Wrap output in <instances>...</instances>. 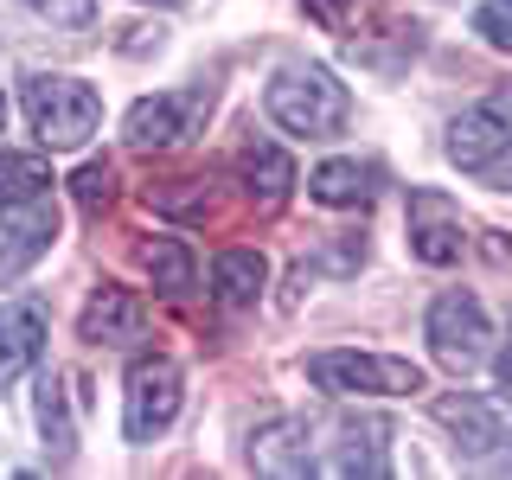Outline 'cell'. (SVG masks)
Segmentation results:
<instances>
[{
	"label": "cell",
	"instance_id": "1",
	"mask_svg": "<svg viewBox=\"0 0 512 480\" xmlns=\"http://www.w3.org/2000/svg\"><path fill=\"white\" fill-rule=\"evenodd\" d=\"M263 109L282 135H308V141H327L352 122V96L327 64H288V71H276L263 90Z\"/></svg>",
	"mask_w": 512,
	"mask_h": 480
},
{
	"label": "cell",
	"instance_id": "2",
	"mask_svg": "<svg viewBox=\"0 0 512 480\" xmlns=\"http://www.w3.org/2000/svg\"><path fill=\"white\" fill-rule=\"evenodd\" d=\"M26 122L45 148H84L103 122V96H96L84 77H64V71H39L26 77Z\"/></svg>",
	"mask_w": 512,
	"mask_h": 480
},
{
	"label": "cell",
	"instance_id": "3",
	"mask_svg": "<svg viewBox=\"0 0 512 480\" xmlns=\"http://www.w3.org/2000/svg\"><path fill=\"white\" fill-rule=\"evenodd\" d=\"M308 378L333 397H410V391H423V365L384 359V352H314Z\"/></svg>",
	"mask_w": 512,
	"mask_h": 480
},
{
	"label": "cell",
	"instance_id": "4",
	"mask_svg": "<svg viewBox=\"0 0 512 480\" xmlns=\"http://www.w3.org/2000/svg\"><path fill=\"white\" fill-rule=\"evenodd\" d=\"M180 397H186V378L173 359H160V352L135 359L128 365V397H122V436L128 442L167 436V423L180 416Z\"/></svg>",
	"mask_w": 512,
	"mask_h": 480
},
{
	"label": "cell",
	"instance_id": "5",
	"mask_svg": "<svg viewBox=\"0 0 512 480\" xmlns=\"http://www.w3.org/2000/svg\"><path fill=\"white\" fill-rule=\"evenodd\" d=\"M423 333H429V352H436L448 372H474V365L487 359V340H493L487 308H480L468 288H442V295L429 301Z\"/></svg>",
	"mask_w": 512,
	"mask_h": 480
},
{
	"label": "cell",
	"instance_id": "6",
	"mask_svg": "<svg viewBox=\"0 0 512 480\" xmlns=\"http://www.w3.org/2000/svg\"><path fill=\"white\" fill-rule=\"evenodd\" d=\"M436 423L455 436L461 455H493L512 442V397L506 391H455L436 404Z\"/></svg>",
	"mask_w": 512,
	"mask_h": 480
},
{
	"label": "cell",
	"instance_id": "7",
	"mask_svg": "<svg viewBox=\"0 0 512 480\" xmlns=\"http://www.w3.org/2000/svg\"><path fill=\"white\" fill-rule=\"evenodd\" d=\"M410 256L429 269H448L468 256V224H461V205L436 186L410 192Z\"/></svg>",
	"mask_w": 512,
	"mask_h": 480
},
{
	"label": "cell",
	"instance_id": "8",
	"mask_svg": "<svg viewBox=\"0 0 512 480\" xmlns=\"http://www.w3.org/2000/svg\"><path fill=\"white\" fill-rule=\"evenodd\" d=\"M199 109H205V96H199V90H186V96H173V90L141 96V103L122 116V141H128V148H141V154L173 148V141H186V135H192V116H199Z\"/></svg>",
	"mask_w": 512,
	"mask_h": 480
},
{
	"label": "cell",
	"instance_id": "9",
	"mask_svg": "<svg viewBox=\"0 0 512 480\" xmlns=\"http://www.w3.org/2000/svg\"><path fill=\"white\" fill-rule=\"evenodd\" d=\"M250 461H256V474H276V480H301V474H314V429L301 423V416H282V423L256 429Z\"/></svg>",
	"mask_w": 512,
	"mask_h": 480
},
{
	"label": "cell",
	"instance_id": "10",
	"mask_svg": "<svg viewBox=\"0 0 512 480\" xmlns=\"http://www.w3.org/2000/svg\"><path fill=\"white\" fill-rule=\"evenodd\" d=\"M141 327H148V308H141L135 288H96L84 320H77V333L90 346H128V340H141Z\"/></svg>",
	"mask_w": 512,
	"mask_h": 480
},
{
	"label": "cell",
	"instance_id": "11",
	"mask_svg": "<svg viewBox=\"0 0 512 480\" xmlns=\"http://www.w3.org/2000/svg\"><path fill=\"white\" fill-rule=\"evenodd\" d=\"M52 237H58V212L45 199H26V205H13V212H0V269H26L32 256H45L52 250Z\"/></svg>",
	"mask_w": 512,
	"mask_h": 480
},
{
	"label": "cell",
	"instance_id": "12",
	"mask_svg": "<svg viewBox=\"0 0 512 480\" xmlns=\"http://www.w3.org/2000/svg\"><path fill=\"white\" fill-rule=\"evenodd\" d=\"M45 352V314L32 301H7L0 308V391H7L20 372H32Z\"/></svg>",
	"mask_w": 512,
	"mask_h": 480
},
{
	"label": "cell",
	"instance_id": "13",
	"mask_svg": "<svg viewBox=\"0 0 512 480\" xmlns=\"http://www.w3.org/2000/svg\"><path fill=\"white\" fill-rule=\"evenodd\" d=\"M506 116L500 109H468V116H455L448 122V160H455L461 173H487L493 167V154H500V141H506Z\"/></svg>",
	"mask_w": 512,
	"mask_h": 480
},
{
	"label": "cell",
	"instance_id": "14",
	"mask_svg": "<svg viewBox=\"0 0 512 480\" xmlns=\"http://www.w3.org/2000/svg\"><path fill=\"white\" fill-rule=\"evenodd\" d=\"M237 173H244V192L256 212H282L288 192H295V160H288L276 141H250L244 160H237Z\"/></svg>",
	"mask_w": 512,
	"mask_h": 480
},
{
	"label": "cell",
	"instance_id": "15",
	"mask_svg": "<svg viewBox=\"0 0 512 480\" xmlns=\"http://www.w3.org/2000/svg\"><path fill=\"white\" fill-rule=\"evenodd\" d=\"M384 442H391V423H384V416H359V423H346L340 429V455L327 461V474H365V480L391 474Z\"/></svg>",
	"mask_w": 512,
	"mask_h": 480
},
{
	"label": "cell",
	"instance_id": "16",
	"mask_svg": "<svg viewBox=\"0 0 512 480\" xmlns=\"http://www.w3.org/2000/svg\"><path fill=\"white\" fill-rule=\"evenodd\" d=\"M308 199L333 205V212H352V205L372 199V173H365L359 160H320L308 173Z\"/></svg>",
	"mask_w": 512,
	"mask_h": 480
},
{
	"label": "cell",
	"instance_id": "17",
	"mask_svg": "<svg viewBox=\"0 0 512 480\" xmlns=\"http://www.w3.org/2000/svg\"><path fill=\"white\" fill-rule=\"evenodd\" d=\"M263 282H269V263L256 250H224L212 263V288H218L224 308H250V301L263 295Z\"/></svg>",
	"mask_w": 512,
	"mask_h": 480
},
{
	"label": "cell",
	"instance_id": "18",
	"mask_svg": "<svg viewBox=\"0 0 512 480\" xmlns=\"http://www.w3.org/2000/svg\"><path fill=\"white\" fill-rule=\"evenodd\" d=\"M45 186H52L45 154H13V148H0V212H13V205H26V199H45Z\"/></svg>",
	"mask_w": 512,
	"mask_h": 480
},
{
	"label": "cell",
	"instance_id": "19",
	"mask_svg": "<svg viewBox=\"0 0 512 480\" xmlns=\"http://www.w3.org/2000/svg\"><path fill=\"white\" fill-rule=\"evenodd\" d=\"M141 263H148V276L160 295H192V282H199V269H192V250L180 237H154L148 250H141Z\"/></svg>",
	"mask_w": 512,
	"mask_h": 480
},
{
	"label": "cell",
	"instance_id": "20",
	"mask_svg": "<svg viewBox=\"0 0 512 480\" xmlns=\"http://www.w3.org/2000/svg\"><path fill=\"white\" fill-rule=\"evenodd\" d=\"M39 429H45V448H52L58 461H71L77 423H71V404H64V378H52V372L39 378Z\"/></svg>",
	"mask_w": 512,
	"mask_h": 480
},
{
	"label": "cell",
	"instance_id": "21",
	"mask_svg": "<svg viewBox=\"0 0 512 480\" xmlns=\"http://www.w3.org/2000/svg\"><path fill=\"white\" fill-rule=\"evenodd\" d=\"M71 199L84 205V212H103V205L116 199V167H109V160H90V167H77Z\"/></svg>",
	"mask_w": 512,
	"mask_h": 480
},
{
	"label": "cell",
	"instance_id": "22",
	"mask_svg": "<svg viewBox=\"0 0 512 480\" xmlns=\"http://www.w3.org/2000/svg\"><path fill=\"white\" fill-rule=\"evenodd\" d=\"M474 32L493 52H512V0H480L474 7Z\"/></svg>",
	"mask_w": 512,
	"mask_h": 480
},
{
	"label": "cell",
	"instance_id": "23",
	"mask_svg": "<svg viewBox=\"0 0 512 480\" xmlns=\"http://www.w3.org/2000/svg\"><path fill=\"white\" fill-rule=\"evenodd\" d=\"M20 7H32L39 20H52V26H71V32H84L96 20V0H20Z\"/></svg>",
	"mask_w": 512,
	"mask_h": 480
},
{
	"label": "cell",
	"instance_id": "24",
	"mask_svg": "<svg viewBox=\"0 0 512 480\" xmlns=\"http://www.w3.org/2000/svg\"><path fill=\"white\" fill-rule=\"evenodd\" d=\"M480 180H493L500 192H512V128H506V141H500V154H493V167L480 173Z\"/></svg>",
	"mask_w": 512,
	"mask_h": 480
},
{
	"label": "cell",
	"instance_id": "25",
	"mask_svg": "<svg viewBox=\"0 0 512 480\" xmlns=\"http://www.w3.org/2000/svg\"><path fill=\"white\" fill-rule=\"evenodd\" d=\"M308 13L320 26H346V13H352V0H308Z\"/></svg>",
	"mask_w": 512,
	"mask_h": 480
},
{
	"label": "cell",
	"instance_id": "26",
	"mask_svg": "<svg viewBox=\"0 0 512 480\" xmlns=\"http://www.w3.org/2000/svg\"><path fill=\"white\" fill-rule=\"evenodd\" d=\"M493 372H500V384H512V346L500 352V359H493Z\"/></svg>",
	"mask_w": 512,
	"mask_h": 480
},
{
	"label": "cell",
	"instance_id": "27",
	"mask_svg": "<svg viewBox=\"0 0 512 480\" xmlns=\"http://www.w3.org/2000/svg\"><path fill=\"white\" fill-rule=\"evenodd\" d=\"M487 474H512V455H500V461H487Z\"/></svg>",
	"mask_w": 512,
	"mask_h": 480
},
{
	"label": "cell",
	"instance_id": "28",
	"mask_svg": "<svg viewBox=\"0 0 512 480\" xmlns=\"http://www.w3.org/2000/svg\"><path fill=\"white\" fill-rule=\"evenodd\" d=\"M148 7H186V0H148Z\"/></svg>",
	"mask_w": 512,
	"mask_h": 480
},
{
	"label": "cell",
	"instance_id": "29",
	"mask_svg": "<svg viewBox=\"0 0 512 480\" xmlns=\"http://www.w3.org/2000/svg\"><path fill=\"white\" fill-rule=\"evenodd\" d=\"M0 128H7V96H0Z\"/></svg>",
	"mask_w": 512,
	"mask_h": 480
}]
</instances>
